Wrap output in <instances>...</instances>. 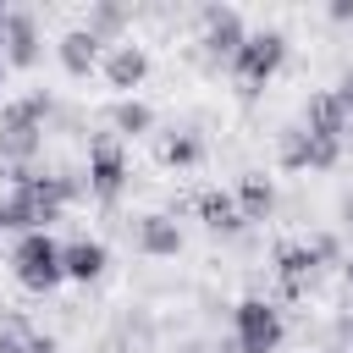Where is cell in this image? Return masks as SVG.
Returning a JSON list of instances; mask_svg holds the SVG:
<instances>
[{"mask_svg":"<svg viewBox=\"0 0 353 353\" xmlns=\"http://www.w3.org/2000/svg\"><path fill=\"white\" fill-rule=\"evenodd\" d=\"M11 276L28 287V292H55L66 281V265H61V243L50 232H28L11 243Z\"/></svg>","mask_w":353,"mask_h":353,"instance_id":"cell-1","label":"cell"},{"mask_svg":"<svg viewBox=\"0 0 353 353\" xmlns=\"http://www.w3.org/2000/svg\"><path fill=\"white\" fill-rule=\"evenodd\" d=\"M281 336H287V320H281V309L270 298H243L232 309V342H237V353H276Z\"/></svg>","mask_w":353,"mask_h":353,"instance_id":"cell-2","label":"cell"},{"mask_svg":"<svg viewBox=\"0 0 353 353\" xmlns=\"http://www.w3.org/2000/svg\"><path fill=\"white\" fill-rule=\"evenodd\" d=\"M281 61H287V39H281L276 28H265V33H248V39H243V50H237L232 72H237L243 94H259V88L281 72Z\"/></svg>","mask_w":353,"mask_h":353,"instance_id":"cell-3","label":"cell"},{"mask_svg":"<svg viewBox=\"0 0 353 353\" xmlns=\"http://www.w3.org/2000/svg\"><path fill=\"white\" fill-rule=\"evenodd\" d=\"M83 182L94 199H116L127 188V143L116 132H94L88 138V165H83Z\"/></svg>","mask_w":353,"mask_h":353,"instance_id":"cell-4","label":"cell"},{"mask_svg":"<svg viewBox=\"0 0 353 353\" xmlns=\"http://www.w3.org/2000/svg\"><path fill=\"white\" fill-rule=\"evenodd\" d=\"M199 44H204V55L210 61H237V50H243V39H248V28H243V17L232 11V6H204V17H199Z\"/></svg>","mask_w":353,"mask_h":353,"instance_id":"cell-5","label":"cell"},{"mask_svg":"<svg viewBox=\"0 0 353 353\" xmlns=\"http://www.w3.org/2000/svg\"><path fill=\"white\" fill-rule=\"evenodd\" d=\"M99 77L121 94V99H132V88L149 77V50L138 44V39H121V44H110L105 50V61H99Z\"/></svg>","mask_w":353,"mask_h":353,"instance_id":"cell-6","label":"cell"},{"mask_svg":"<svg viewBox=\"0 0 353 353\" xmlns=\"http://www.w3.org/2000/svg\"><path fill=\"white\" fill-rule=\"evenodd\" d=\"M320 276V254L314 243H276V281H281V298H303Z\"/></svg>","mask_w":353,"mask_h":353,"instance_id":"cell-7","label":"cell"},{"mask_svg":"<svg viewBox=\"0 0 353 353\" xmlns=\"http://www.w3.org/2000/svg\"><path fill=\"white\" fill-rule=\"evenodd\" d=\"M132 243H138V254H149V259H176V254H182V226H176L171 210H149V215L132 221Z\"/></svg>","mask_w":353,"mask_h":353,"instance_id":"cell-8","label":"cell"},{"mask_svg":"<svg viewBox=\"0 0 353 353\" xmlns=\"http://www.w3.org/2000/svg\"><path fill=\"white\" fill-rule=\"evenodd\" d=\"M347 121H353V110H347V99H342L336 88H314V94L303 99V132H314V138H342Z\"/></svg>","mask_w":353,"mask_h":353,"instance_id":"cell-9","label":"cell"},{"mask_svg":"<svg viewBox=\"0 0 353 353\" xmlns=\"http://www.w3.org/2000/svg\"><path fill=\"white\" fill-rule=\"evenodd\" d=\"M61 265H66V281H99L110 265V248L99 237H72L61 243Z\"/></svg>","mask_w":353,"mask_h":353,"instance_id":"cell-10","label":"cell"},{"mask_svg":"<svg viewBox=\"0 0 353 353\" xmlns=\"http://www.w3.org/2000/svg\"><path fill=\"white\" fill-rule=\"evenodd\" d=\"M0 44H6V50H0L6 66H33V61H39V22H33V11H11Z\"/></svg>","mask_w":353,"mask_h":353,"instance_id":"cell-11","label":"cell"},{"mask_svg":"<svg viewBox=\"0 0 353 353\" xmlns=\"http://www.w3.org/2000/svg\"><path fill=\"white\" fill-rule=\"evenodd\" d=\"M55 55H61V66H66L72 77H88V72H99L105 44H99L88 28H66V33H61V44H55Z\"/></svg>","mask_w":353,"mask_h":353,"instance_id":"cell-12","label":"cell"},{"mask_svg":"<svg viewBox=\"0 0 353 353\" xmlns=\"http://www.w3.org/2000/svg\"><path fill=\"white\" fill-rule=\"evenodd\" d=\"M193 210H199V221L210 226V232H221V237H237L248 221H243V210H237V199L226 193V188H204L199 199H193Z\"/></svg>","mask_w":353,"mask_h":353,"instance_id":"cell-13","label":"cell"},{"mask_svg":"<svg viewBox=\"0 0 353 353\" xmlns=\"http://www.w3.org/2000/svg\"><path fill=\"white\" fill-rule=\"evenodd\" d=\"M204 160V143H199V132H188V127H171V132H160V143H154V165H165V171H193Z\"/></svg>","mask_w":353,"mask_h":353,"instance_id":"cell-14","label":"cell"},{"mask_svg":"<svg viewBox=\"0 0 353 353\" xmlns=\"http://www.w3.org/2000/svg\"><path fill=\"white\" fill-rule=\"evenodd\" d=\"M39 149H44V127H33V121H0V160L6 165H33Z\"/></svg>","mask_w":353,"mask_h":353,"instance_id":"cell-15","label":"cell"},{"mask_svg":"<svg viewBox=\"0 0 353 353\" xmlns=\"http://www.w3.org/2000/svg\"><path fill=\"white\" fill-rule=\"evenodd\" d=\"M232 199H237L243 221H270V210H276V188H270V176H259V171H243L237 188H232Z\"/></svg>","mask_w":353,"mask_h":353,"instance_id":"cell-16","label":"cell"},{"mask_svg":"<svg viewBox=\"0 0 353 353\" xmlns=\"http://www.w3.org/2000/svg\"><path fill=\"white\" fill-rule=\"evenodd\" d=\"M149 127H154V110H149L143 99H116V105H110V132H116L121 143H127V138H143Z\"/></svg>","mask_w":353,"mask_h":353,"instance_id":"cell-17","label":"cell"},{"mask_svg":"<svg viewBox=\"0 0 353 353\" xmlns=\"http://www.w3.org/2000/svg\"><path fill=\"white\" fill-rule=\"evenodd\" d=\"M276 165L281 171H309V132H303V121L276 132Z\"/></svg>","mask_w":353,"mask_h":353,"instance_id":"cell-18","label":"cell"},{"mask_svg":"<svg viewBox=\"0 0 353 353\" xmlns=\"http://www.w3.org/2000/svg\"><path fill=\"white\" fill-rule=\"evenodd\" d=\"M342 160V138H314L309 132V171H331Z\"/></svg>","mask_w":353,"mask_h":353,"instance_id":"cell-19","label":"cell"},{"mask_svg":"<svg viewBox=\"0 0 353 353\" xmlns=\"http://www.w3.org/2000/svg\"><path fill=\"white\" fill-rule=\"evenodd\" d=\"M325 11H331V22H353V0H331Z\"/></svg>","mask_w":353,"mask_h":353,"instance_id":"cell-20","label":"cell"},{"mask_svg":"<svg viewBox=\"0 0 353 353\" xmlns=\"http://www.w3.org/2000/svg\"><path fill=\"white\" fill-rule=\"evenodd\" d=\"M176 353H215V347H210V342H182Z\"/></svg>","mask_w":353,"mask_h":353,"instance_id":"cell-21","label":"cell"},{"mask_svg":"<svg viewBox=\"0 0 353 353\" xmlns=\"http://www.w3.org/2000/svg\"><path fill=\"white\" fill-rule=\"evenodd\" d=\"M342 281H347V287H353V254H347V259H342Z\"/></svg>","mask_w":353,"mask_h":353,"instance_id":"cell-22","label":"cell"},{"mask_svg":"<svg viewBox=\"0 0 353 353\" xmlns=\"http://www.w3.org/2000/svg\"><path fill=\"white\" fill-rule=\"evenodd\" d=\"M6 72H11V66H6V55H0V88H6Z\"/></svg>","mask_w":353,"mask_h":353,"instance_id":"cell-23","label":"cell"},{"mask_svg":"<svg viewBox=\"0 0 353 353\" xmlns=\"http://www.w3.org/2000/svg\"><path fill=\"white\" fill-rule=\"evenodd\" d=\"M6 17H11V11H6V6H0V33H6Z\"/></svg>","mask_w":353,"mask_h":353,"instance_id":"cell-24","label":"cell"}]
</instances>
